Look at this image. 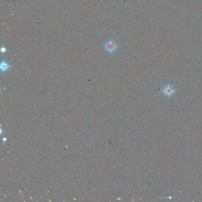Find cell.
I'll return each instance as SVG.
<instances>
[{
	"instance_id": "cell-1",
	"label": "cell",
	"mask_w": 202,
	"mask_h": 202,
	"mask_svg": "<svg viewBox=\"0 0 202 202\" xmlns=\"http://www.w3.org/2000/svg\"><path fill=\"white\" fill-rule=\"evenodd\" d=\"M161 91L165 96L170 97H172L175 94L176 91L174 89L173 85L168 84L163 87Z\"/></svg>"
},
{
	"instance_id": "cell-2",
	"label": "cell",
	"mask_w": 202,
	"mask_h": 202,
	"mask_svg": "<svg viewBox=\"0 0 202 202\" xmlns=\"http://www.w3.org/2000/svg\"><path fill=\"white\" fill-rule=\"evenodd\" d=\"M105 48H106L107 51L110 52V53H112V52L115 51V50L116 49L117 45L115 42L110 40L106 42V45H105Z\"/></svg>"
},
{
	"instance_id": "cell-3",
	"label": "cell",
	"mask_w": 202,
	"mask_h": 202,
	"mask_svg": "<svg viewBox=\"0 0 202 202\" xmlns=\"http://www.w3.org/2000/svg\"><path fill=\"white\" fill-rule=\"evenodd\" d=\"M9 67H10V65H8L6 62H5V61H3V62L1 63V65H0V68H1V69L3 71H7V70L9 68Z\"/></svg>"
},
{
	"instance_id": "cell-4",
	"label": "cell",
	"mask_w": 202,
	"mask_h": 202,
	"mask_svg": "<svg viewBox=\"0 0 202 202\" xmlns=\"http://www.w3.org/2000/svg\"><path fill=\"white\" fill-rule=\"evenodd\" d=\"M1 50L2 53H5V52H6V49H5L4 47H3V48L1 49Z\"/></svg>"
}]
</instances>
